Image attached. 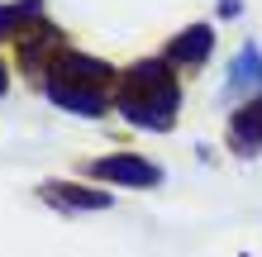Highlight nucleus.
Returning <instances> with one entry per match:
<instances>
[{
    "mask_svg": "<svg viewBox=\"0 0 262 257\" xmlns=\"http://www.w3.org/2000/svg\"><path fill=\"white\" fill-rule=\"evenodd\" d=\"M110 81H115V67L100 62V57H86L67 48L57 62L48 67V96L72 114H86V119H100L105 114V100H110Z\"/></svg>",
    "mask_w": 262,
    "mask_h": 257,
    "instance_id": "obj_2",
    "label": "nucleus"
},
{
    "mask_svg": "<svg viewBox=\"0 0 262 257\" xmlns=\"http://www.w3.org/2000/svg\"><path fill=\"white\" fill-rule=\"evenodd\" d=\"M62 53H67L62 48V29H53V24H34V29L19 34V67L24 72H48Z\"/></svg>",
    "mask_w": 262,
    "mask_h": 257,
    "instance_id": "obj_3",
    "label": "nucleus"
},
{
    "mask_svg": "<svg viewBox=\"0 0 262 257\" xmlns=\"http://www.w3.org/2000/svg\"><path fill=\"white\" fill-rule=\"evenodd\" d=\"M43 200H53V205H62V209H105V205H110V191L53 181V186H43Z\"/></svg>",
    "mask_w": 262,
    "mask_h": 257,
    "instance_id": "obj_6",
    "label": "nucleus"
},
{
    "mask_svg": "<svg viewBox=\"0 0 262 257\" xmlns=\"http://www.w3.org/2000/svg\"><path fill=\"white\" fill-rule=\"evenodd\" d=\"M5 90H10V77H5V67H0V96H5Z\"/></svg>",
    "mask_w": 262,
    "mask_h": 257,
    "instance_id": "obj_11",
    "label": "nucleus"
},
{
    "mask_svg": "<svg viewBox=\"0 0 262 257\" xmlns=\"http://www.w3.org/2000/svg\"><path fill=\"white\" fill-rule=\"evenodd\" d=\"M43 0H14V5H0V38H19L29 24H38Z\"/></svg>",
    "mask_w": 262,
    "mask_h": 257,
    "instance_id": "obj_8",
    "label": "nucleus"
},
{
    "mask_svg": "<svg viewBox=\"0 0 262 257\" xmlns=\"http://www.w3.org/2000/svg\"><path fill=\"white\" fill-rule=\"evenodd\" d=\"M243 86H262V53L253 48V43L234 57V77H229V90H234V96Z\"/></svg>",
    "mask_w": 262,
    "mask_h": 257,
    "instance_id": "obj_9",
    "label": "nucleus"
},
{
    "mask_svg": "<svg viewBox=\"0 0 262 257\" xmlns=\"http://www.w3.org/2000/svg\"><path fill=\"white\" fill-rule=\"evenodd\" d=\"M229 138H234L238 153H253V148L262 143V96H253V100L234 114V124H229Z\"/></svg>",
    "mask_w": 262,
    "mask_h": 257,
    "instance_id": "obj_7",
    "label": "nucleus"
},
{
    "mask_svg": "<svg viewBox=\"0 0 262 257\" xmlns=\"http://www.w3.org/2000/svg\"><path fill=\"white\" fill-rule=\"evenodd\" d=\"M177 105H181V90H177V77L172 67L158 62V57H148V62H134L124 72V81H119V110H124L129 124L138 129H172L177 124Z\"/></svg>",
    "mask_w": 262,
    "mask_h": 257,
    "instance_id": "obj_1",
    "label": "nucleus"
},
{
    "mask_svg": "<svg viewBox=\"0 0 262 257\" xmlns=\"http://www.w3.org/2000/svg\"><path fill=\"white\" fill-rule=\"evenodd\" d=\"M91 176H100V181H119V186H158V181H162V172L152 167V162L134 157V153H115V157L91 162Z\"/></svg>",
    "mask_w": 262,
    "mask_h": 257,
    "instance_id": "obj_4",
    "label": "nucleus"
},
{
    "mask_svg": "<svg viewBox=\"0 0 262 257\" xmlns=\"http://www.w3.org/2000/svg\"><path fill=\"white\" fill-rule=\"evenodd\" d=\"M224 14H238V0H224V5H220Z\"/></svg>",
    "mask_w": 262,
    "mask_h": 257,
    "instance_id": "obj_10",
    "label": "nucleus"
},
{
    "mask_svg": "<svg viewBox=\"0 0 262 257\" xmlns=\"http://www.w3.org/2000/svg\"><path fill=\"white\" fill-rule=\"evenodd\" d=\"M214 48V34H210V24H191L186 34H177L172 43H167V62H181V67H195V62H205Z\"/></svg>",
    "mask_w": 262,
    "mask_h": 257,
    "instance_id": "obj_5",
    "label": "nucleus"
}]
</instances>
